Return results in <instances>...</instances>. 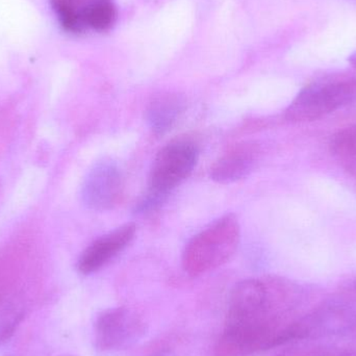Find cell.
I'll return each mask as SVG.
<instances>
[{
	"instance_id": "1",
	"label": "cell",
	"mask_w": 356,
	"mask_h": 356,
	"mask_svg": "<svg viewBox=\"0 0 356 356\" xmlns=\"http://www.w3.org/2000/svg\"><path fill=\"white\" fill-rule=\"evenodd\" d=\"M198 156V146L191 140H175L164 146L154 159L148 192L138 205V211L149 213L160 207L169 193L192 175Z\"/></svg>"
},
{
	"instance_id": "2",
	"label": "cell",
	"mask_w": 356,
	"mask_h": 356,
	"mask_svg": "<svg viewBox=\"0 0 356 356\" xmlns=\"http://www.w3.org/2000/svg\"><path fill=\"white\" fill-rule=\"evenodd\" d=\"M241 228L234 215L224 216L186 245L182 255L184 271L198 276L225 264L238 249Z\"/></svg>"
},
{
	"instance_id": "3",
	"label": "cell",
	"mask_w": 356,
	"mask_h": 356,
	"mask_svg": "<svg viewBox=\"0 0 356 356\" xmlns=\"http://www.w3.org/2000/svg\"><path fill=\"white\" fill-rule=\"evenodd\" d=\"M356 102V77L319 81L307 86L286 111L292 122L318 120Z\"/></svg>"
},
{
	"instance_id": "4",
	"label": "cell",
	"mask_w": 356,
	"mask_h": 356,
	"mask_svg": "<svg viewBox=\"0 0 356 356\" xmlns=\"http://www.w3.org/2000/svg\"><path fill=\"white\" fill-rule=\"evenodd\" d=\"M124 191L122 172L112 160L96 163L83 180L81 197L93 211H108L121 201Z\"/></svg>"
},
{
	"instance_id": "5",
	"label": "cell",
	"mask_w": 356,
	"mask_h": 356,
	"mask_svg": "<svg viewBox=\"0 0 356 356\" xmlns=\"http://www.w3.org/2000/svg\"><path fill=\"white\" fill-rule=\"evenodd\" d=\"M144 334L143 323L127 309H108L95 324L96 346L102 350H119L137 342Z\"/></svg>"
},
{
	"instance_id": "6",
	"label": "cell",
	"mask_w": 356,
	"mask_h": 356,
	"mask_svg": "<svg viewBox=\"0 0 356 356\" xmlns=\"http://www.w3.org/2000/svg\"><path fill=\"white\" fill-rule=\"evenodd\" d=\"M136 230L135 224H125L92 243L79 257V272L88 275L102 269L131 244Z\"/></svg>"
},
{
	"instance_id": "7",
	"label": "cell",
	"mask_w": 356,
	"mask_h": 356,
	"mask_svg": "<svg viewBox=\"0 0 356 356\" xmlns=\"http://www.w3.org/2000/svg\"><path fill=\"white\" fill-rule=\"evenodd\" d=\"M259 146L254 143L236 144L222 154L211 168V179L228 184L248 177L259 160Z\"/></svg>"
},
{
	"instance_id": "8",
	"label": "cell",
	"mask_w": 356,
	"mask_h": 356,
	"mask_svg": "<svg viewBox=\"0 0 356 356\" xmlns=\"http://www.w3.org/2000/svg\"><path fill=\"white\" fill-rule=\"evenodd\" d=\"M186 108V102L177 94H163L154 98L147 108L146 118L152 133L161 136L168 133Z\"/></svg>"
},
{
	"instance_id": "9",
	"label": "cell",
	"mask_w": 356,
	"mask_h": 356,
	"mask_svg": "<svg viewBox=\"0 0 356 356\" xmlns=\"http://www.w3.org/2000/svg\"><path fill=\"white\" fill-rule=\"evenodd\" d=\"M330 149L341 167L356 179V127L339 131L332 137Z\"/></svg>"
},
{
	"instance_id": "10",
	"label": "cell",
	"mask_w": 356,
	"mask_h": 356,
	"mask_svg": "<svg viewBox=\"0 0 356 356\" xmlns=\"http://www.w3.org/2000/svg\"><path fill=\"white\" fill-rule=\"evenodd\" d=\"M83 25L95 31H104L114 25L117 19V10L110 0H97L81 12Z\"/></svg>"
},
{
	"instance_id": "11",
	"label": "cell",
	"mask_w": 356,
	"mask_h": 356,
	"mask_svg": "<svg viewBox=\"0 0 356 356\" xmlns=\"http://www.w3.org/2000/svg\"><path fill=\"white\" fill-rule=\"evenodd\" d=\"M54 8L65 29L77 33L83 29L81 12H77L68 0H54Z\"/></svg>"
},
{
	"instance_id": "12",
	"label": "cell",
	"mask_w": 356,
	"mask_h": 356,
	"mask_svg": "<svg viewBox=\"0 0 356 356\" xmlns=\"http://www.w3.org/2000/svg\"><path fill=\"white\" fill-rule=\"evenodd\" d=\"M349 63L356 68V51L350 56V58H349Z\"/></svg>"
},
{
	"instance_id": "13",
	"label": "cell",
	"mask_w": 356,
	"mask_h": 356,
	"mask_svg": "<svg viewBox=\"0 0 356 356\" xmlns=\"http://www.w3.org/2000/svg\"><path fill=\"white\" fill-rule=\"evenodd\" d=\"M160 356H170V355H160Z\"/></svg>"
}]
</instances>
